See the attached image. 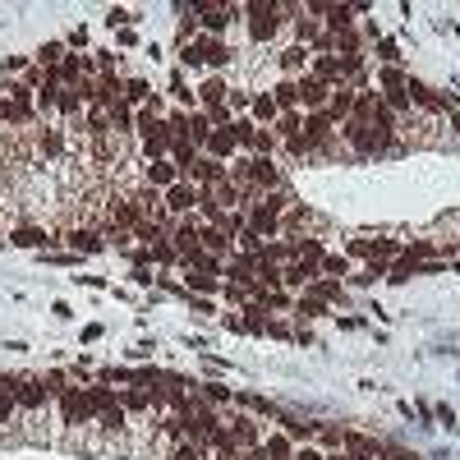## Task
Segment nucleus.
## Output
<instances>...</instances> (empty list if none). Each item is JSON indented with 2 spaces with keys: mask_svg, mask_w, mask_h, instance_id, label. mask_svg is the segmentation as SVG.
<instances>
[{
  "mask_svg": "<svg viewBox=\"0 0 460 460\" xmlns=\"http://www.w3.org/2000/svg\"><path fill=\"white\" fill-rule=\"evenodd\" d=\"M249 37L253 42H272L276 33H281V19H276V14H281V5H249Z\"/></svg>",
  "mask_w": 460,
  "mask_h": 460,
  "instance_id": "nucleus-1",
  "label": "nucleus"
},
{
  "mask_svg": "<svg viewBox=\"0 0 460 460\" xmlns=\"http://www.w3.org/2000/svg\"><path fill=\"white\" fill-rule=\"evenodd\" d=\"M65 244L74 253H101V249H106V240H101L97 226H69L65 230Z\"/></svg>",
  "mask_w": 460,
  "mask_h": 460,
  "instance_id": "nucleus-2",
  "label": "nucleus"
},
{
  "mask_svg": "<svg viewBox=\"0 0 460 460\" xmlns=\"http://www.w3.org/2000/svg\"><path fill=\"white\" fill-rule=\"evenodd\" d=\"M295 83H299V101H304V106H313V110H318V106H327V92H336V88H331V83H322V78H313V74H304V78H295Z\"/></svg>",
  "mask_w": 460,
  "mask_h": 460,
  "instance_id": "nucleus-3",
  "label": "nucleus"
},
{
  "mask_svg": "<svg viewBox=\"0 0 460 460\" xmlns=\"http://www.w3.org/2000/svg\"><path fill=\"white\" fill-rule=\"evenodd\" d=\"M161 198H166V212H194V203H198L203 194H198L189 180H180V185H171Z\"/></svg>",
  "mask_w": 460,
  "mask_h": 460,
  "instance_id": "nucleus-4",
  "label": "nucleus"
},
{
  "mask_svg": "<svg viewBox=\"0 0 460 460\" xmlns=\"http://www.w3.org/2000/svg\"><path fill=\"white\" fill-rule=\"evenodd\" d=\"M143 185H152V189H171V185H180V171H175V161H148V171H143Z\"/></svg>",
  "mask_w": 460,
  "mask_h": 460,
  "instance_id": "nucleus-5",
  "label": "nucleus"
},
{
  "mask_svg": "<svg viewBox=\"0 0 460 460\" xmlns=\"http://www.w3.org/2000/svg\"><path fill=\"white\" fill-rule=\"evenodd\" d=\"M185 175L189 180H198V185H221V180H226V166H221V161H212V157H198V161L194 166H189V171H185Z\"/></svg>",
  "mask_w": 460,
  "mask_h": 460,
  "instance_id": "nucleus-6",
  "label": "nucleus"
},
{
  "mask_svg": "<svg viewBox=\"0 0 460 460\" xmlns=\"http://www.w3.org/2000/svg\"><path fill=\"white\" fill-rule=\"evenodd\" d=\"M304 65H308L304 46H285V51H281V74L285 78H304Z\"/></svg>",
  "mask_w": 460,
  "mask_h": 460,
  "instance_id": "nucleus-7",
  "label": "nucleus"
},
{
  "mask_svg": "<svg viewBox=\"0 0 460 460\" xmlns=\"http://www.w3.org/2000/svg\"><path fill=\"white\" fill-rule=\"evenodd\" d=\"M230 442H235V447H263V442H258V428H253V419H230Z\"/></svg>",
  "mask_w": 460,
  "mask_h": 460,
  "instance_id": "nucleus-8",
  "label": "nucleus"
},
{
  "mask_svg": "<svg viewBox=\"0 0 460 460\" xmlns=\"http://www.w3.org/2000/svg\"><path fill=\"white\" fill-rule=\"evenodd\" d=\"M10 240L19 244V249H42V244H55V235H42V230L23 226V230H10Z\"/></svg>",
  "mask_w": 460,
  "mask_h": 460,
  "instance_id": "nucleus-9",
  "label": "nucleus"
},
{
  "mask_svg": "<svg viewBox=\"0 0 460 460\" xmlns=\"http://www.w3.org/2000/svg\"><path fill=\"white\" fill-rule=\"evenodd\" d=\"M272 101H276V110H295L299 106V83H295V78H281Z\"/></svg>",
  "mask_w": 460,
  "mask_h": 460,
  "instance_id": "nucleus-10",
  "label": "nucleus"
},
{
  "mask_svg": "<svg viewBox=\"0 0 460 460\" xmlns=\"http://www.w3.org/2000/svg\"><path fill=\"white\" fill-rule=\"evenodd\" d=\"M208 152H212V161H217V157H230L235 152V129H217L208 138Z\"/></svg>",
  "mask_w": 460,
  "mask_h": 460,
  "instance_id": "nucleus-11",
  "label": "nucleus"
},
{
  "mask_svg": "<svg viewBox=\"0 0 460 460\" xmlns=\"http://www.w3.org/2000/svg\"><path fill=\"white\" fill-rule=\"evenodd\" d=\"M221 97H226V83H221V78H208V83L198 88V101H203V106H212V110L221 106Z\"/></svg>",
  "mask_w": 460,
  "mask_h": 460,
  "instance_id": "nucleus-12",
  "label": "nucleus"
},
{
  "mask_svg": "<svg viewBox=\"0 0 460 460\" xmlns=\"http://www.w3.org/2000/svg\"><path fill=\"white\" fill-rule=\"evenodd\" d=\"M198 46H203V60H208V65H230V46L226 42H198Z\"/></svg>",
  "mask_w": 460,
  "mask_h": 460,
  "instance_id": "nucleus-13",
  "label": "nucleus"
},
{
  "mask_svg": "<svg viewBox=\"0 0 460 460\" xmlns=\"http://www.w3.org/2000/svg\"><path fill=\"white\" fill-rule=\"evenodd\" d=\"M171 460H208V451L198 447L194 438H185V442H175V451H171Z\"/></svg>",
  "mask_w": 460,
  "mask_h": 460,
  "instance_id": "nucleus-14",
  "label": "nucleus"
},
{
  "mask_svg": "<svg viewBox=\"0 0 460 460\" xmlns=\"http://www.w3.org/2000/svg\"><path fill=\"white\" fill-rule=\"evenodd\" d=\"M60 60H65V46H60V42H46L42 51H37V65H42V69H55Z\"/></svg>",
  "mask_w": 460,
  "mask_h": 460,
  "instance_id": "nucleus-15",
  "label": "nucleus"
},
{
  "mask_svg": "<svg viewBox=\"0 0 460 460\" xmlns=\"http://www.w3.org/2000/svg\"><path fill=\"white\" fill-rule=\"evenodd\" d=\"M263 451H267V456H272V460H290V456H295V451H290V442H285V438H267V442H263Z\"/></svg>",
  "mask_w": 460,
  "mask_h": 460,
  "instance_id": "nucleus-16",
  "label": "nucleus"
},
{
  "mask_svg": "<svg viewBox=\"0 0 460 460\" xmlns=\"http://www.w3.org/2000/svg\"><path fill=\"white\" fill-rule=\"evenodd\" d=\"M295 313H299V318H318V313H322V299L318 295H299Z\"/></svg>",
  "mask_w": 460,
  "mask_h": 460,
  "instance_id": "nucleus-17",
  "label": "nucleus"
},
{
  "mask_svg": "<svg viewBox=\"0 0 460 460\" xmlns=\"http://www.w3.org/2000/svg\"><path fill=\"white\" fill-rule=\"evenodd\" d=\"M97 424H101V433H120V428H124V410H101Z\"/></svg>",
  "mask_w": 460,
  "mask_h": 460,
  "instance_id": "nucleus-18",
  "label": "nucleus"
},
{
  "mask_svg": "<svg viewBox=\"0 0 460 460\" xmlns=\"http://www.w3.org/2000/svg\"><path fill=\"white\" fill-rule=\"evenodd\" d=\"M148 97H152V92H148L143 78H129V83H124V101H148Z\"/></svg>",
  "mask_w": 460,
  "mask_h": 460,
  "instance_id": "nucleus-19",
  "label": "nucleus"
},
{
  "mask_svg": "<svg viewBox=\"0 0 460 460\" xmlns=\"http://www.w3.org/2000/svg\"><path fill=\"white\" fill-rule=\"evenodd\" d=\"M253 115L272 124V120H276V101H272V97H258V101H253Z\"/></svg>",
  "mask_w": 460,
  "mask_h": 460,
  "instance_id": "nucleus-20",
  "label": "nucleus"
},
{
  "mask_svg": "<svg viewBox=\"0 0 460 460\" xmlns=\"http://www.w3.org/2000/svg\"><path fill=\"white\" fill-rule=\"evenodd\" d=\"M198 240L208 244L212 253H221V249H226V235H221V230H203V235H198Z\"/></svg>",
  "mask_w": 460,
  "mask_h": 460,
  "instance_id": "nucleus-21",
  "label": "nucleus"
},
{
  "mask_svg": "<svg viewBox=\"0 0 460 460\" xmlns=\"http://www.w3.org/2000/svg\"><path fill=\"white\" fill-rule=\"evenodd\" d=\"M203 396H208V401H230V387H221V382H208V387H203Z\"/></svg>",
  "mask_w": 460,
  "mask_h": 460,
  "instance_id": "nucleus-22",
  "label": "nucleus"
},
{
  "mask_svg": "<svg viewBox=\"0 0 460 460\" xmlns=\"http://www.w3.org/2000/svg\"><path fill=\"white\" fill-rule=\"evenodd\" d=\"M322 267H327V272H340V276H345V258H336V253H322Z\"/></svg>",
  "mask_w": 460,
  "mask_h": 460,
  "instance_id": "nucleus-23",
  "label": "nucleus"
},
{
  "mask_svg": "<svg viewBox=\"0 0 460 460\" xmlns=\"http://www.w3.org/2000/svg\"><path fill=\"white\" fill-rule=\"evenodd\" d=\"M189 285H198V290H217V281H212V276H189Z\"/></svg>",
  "mask_w": 460,
  "mask_h": 460,
  "instance_id": "nucleus-24",
  "label": "nucleus"
},
{
  "mask_svg": "<svg viewBox=\"0 0 460 460\" xmlns=\"http://www.w3.org/2000/svg\"><path fill=\"white\" fill-rule=\"evenodd\" d=\"M387 456H391V460H419V456H410L405 447H387Z\"/></svg>",
  "mask_w": 460,
  "mask_h": 460,
  "instance_id": "nucleus-25",
  "label": "nucleus"
},
{
  "mask_svg": "<svg viewBox=\"0 0 460 460\" xmlns=\"http://www.w3.org/2000/svg\"><path fill=\"white\" fill-rule=\"evenodd\" d=\"M295 460H327V456H318L313 447H299V451H295Z\"/></svg>",
  "mask_w": 460,
  "mask_h": 460,
  "instance_id": "nucleus-26",
  "label": "nucleus"
},
{
  "mask_svg": "<svg viewBox=\"0 0 460 460\" xmlns=\"http://www.w3.org/2000/svg\"><path fill=\"white\" fill-rule=\"evenodd\" d=\"M451 129H456V134H460V115H451Z\"/></svg>",
  "mask_w": 460,
  "mask_h": 460,
  "instance_id": "nucleus-27",
  "label": "nucleus"
}]
</instances>
